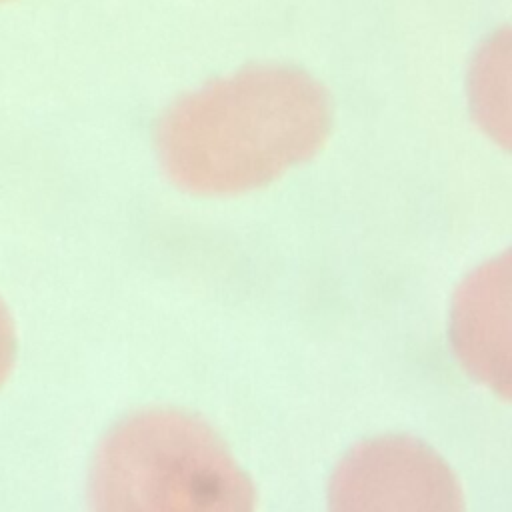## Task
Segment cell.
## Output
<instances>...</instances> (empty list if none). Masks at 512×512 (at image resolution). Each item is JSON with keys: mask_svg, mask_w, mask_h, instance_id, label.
<instances>
[{"mask_svg": "<svg viewBox=\"0 0 512 512\" xmlns=\"http://www.w3.org/2000/svg\"><path fill=\"white\" fill-rule=\"evenodd\" d=\"M90 512H254L250 478L224 440L182 410H144L100 442Z\"/></svg>", "mask_w": 512, "mask_h": 512, "instance_id": "7a4b0ae2", "label": "cell"}, {"mask_svg": "<svg viewBox=\"0 0 512 512\" xmlns=\"http://www.w3.org/2000/svg\"><path fill=\"white\" fill-rule=\"evenodd\" d=\"M0 2H6V0H0Z\"/></svg>", "mask_w": 512, "mask_h": 512, "instance_id": "5b68a950", "label": "cell"}, {"mask_svg": "<svg viewBox=\"0 0 512 512\" xmlns=\"http://www.w3.org/2000/svg\"><path fill=\"white\" fill-rule=\"evenodd\" d=\"M16 360V330L12 316L0 296V388L8 380Z\"/></svg>", "mask_w": 512, "mask_h": 512, "instance_id": "277c9868", "label": "cell"}, {"mask_svg": "<svg viewBox=\"0 0 512 512\" xmlns=\"http://www.w3.org/2000/svg\"><path fill=\"white\" fill-rule=\"evenodd\" d=\"M328 504L330 512H464L448 464L408 436L354 446L332 474Z\"/></svg>", "mask_w": 512, "mask_h": 512, "instance_id": "3957f363", "label": "cell"}, {"mask_svg": "<svg viewBox=\"0 0 512 512\" xmlns=\"http://www.w3.org/2000/svg\"><path fill=\"white\" fill-rule=\"evenodd\" d=\"M332 124L324 88L288 66H252L182 96L156 130L170 180L194 194H238L312 158Z\"/></svg>", "mask_w": 512, "mask_h": 512, "instance_id": "6da1fadb", "label": "cell"}]
</instances>
